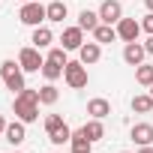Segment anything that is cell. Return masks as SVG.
Listing matches in <instances>:
<instances>
[{
  "mask_svg": "<svg viewBox=\"0 0 153 153\" xmlns=\"http://www.w3.org/2000/svg\"><path fill=\"white\" fill-rule=\"evenodd\" d=\"M87 114H90V117H96V120H105V117L111 114V102H108V99H102V96H93V99L87 102Z\"/></svg>",
  "mask_w": 153,
  "mask_h": 153,
  "instance_id": "7c38bea8",
  "label": "cell"
},
{
  "mask_svg": "<svg viewBox=\"0 0 153 153\" xmlns=\"http://www.w3.org/2000/svg\"><path fill=\"white\" fill-rule=\"evenodd\" d=\"M120 18H123V3H120V0H102L99 21H102V24H117Z\"/></svg>",
  "mask_w": 153,
  "mask_h": 153,
  "instance_id": "52a82bcc",
  "label": "cell"
},
{
  "mask_svg": "<svg viewBox=\"0 0 153 153\" xmlns=\"http://www.w3.org/2000/svg\"><path fill=\"white\" fill-rule=\"evenodd\" d=\"M135 81H138L141 87H150V84H153V66H147V63L135 66Z\"/></svg>",
  "mask_w": 153,
  "mask_h": 153,
  "instance_id": "603a6c76",
  "label": "cell"
},
{
  "mask_svg": "<svg viewBox=\"0 0 153 153\" xmlns=\"http://www.w3.org/2000/svg\"><path fill=\"white\" fill-rule=\"evenodd\" d=\"M144 6H147V12H153V0H144Z\"/></svg>",
  "mask_w": 153,
  "mask_h": 153,
  "instance_id": "f546056e",
  "label": "cell"
},
{
  "mask_svg": "<svg viewBox=\"0 0 153 153\" xmlns=\"http://www.w3.org/2000/svg\"><path fill=\"white\" fill-rule=\"evenodd\" d=\"M3 135H6V141H9V144H15V147H18V144H24V138H27V123H21V120L15 117V123H9Z\"/></svg>",
  "mask_w": 153,
  "mask_h": 153,
  "instance_id": "4fadbf2b",
  "label": "cell"
},
{
  "mask_svg": "<svg viewBox=\"0 0 153 153\" xmlns=\"http://www.w3.org/2000/svg\"><path fill=\"white\" fill-rule=\"evenodd\" d=\"M114 27H117V39H123V42H138V36H141V21H135V18H120Z\"/></svg>",
  "mask_w": 153,
  "mask_h": 153,
  "instance_id": "8992f818",
  "label": "cell"
},
{
  "mask_svg": "<svg viewBox=\"0 0 153 153\" xmlns=\"http://www.w3.org/2000/svg\"><path fill=\"white\" fill-rule=\"evenodd\" d=\"M144 57H147L144 42H126V45H123V60H126L129 66H141Z\"/></svg>",
  "mask_w": 153,
  "mask_h": 153,
  "instance_id": "9c48e42d",
  "label": "cell"
},
{
  "mask_svg": "<svg viewBox=\"0 0 153 153\" xmlns=\"http://www.w3.org/2000/svg\"><path fill=\"white\" fill-rule=\"evenodd\" d=\"M117 39V27L114 24H99L96 30H93V42H99V45H108V42H114Z\"/></svg>",
  "mask_w": 153,
  "mask_h": 153,
  "instance_id": "2e32d148",
  "label": "cell"
},
{
  "mask_svg": "<svg viewBox=\"0 0 153 153\" xmlns=\"http://www.w3.org/2000/svg\"><path fill=\"white\" fill-rule=\"evenodd\" d=\"M18 63H21V69H24V72H42L45 57L39 54V48H36V45H27V48H21V51H18Z\"/></svg>",
  "mask_w": 153,
  "mask_h": 153,
  "instance_id": "5b68a950",
  "label": "cell"
},
{
  "mask_svg": "<svg viewBox=\"0 0 153 153\" xmlns=\"http://www.w3.org/2000/svg\"><path fill=\"white\" fill-rule=\"evenodd\" d=\"M144 51H147V54H153V36H147V42H144Z\"/></svg>",
  "mask_w": 153,
  "mask_h": 153,
  "instance_id": "4316f807",
  "label": "cell"
},
{
  "mask_svg": "<svg viewBox=\"0 0 153 153\" xmlns=\"http://www.w3.org/2000/svg\"><path fill=\"white\" fill-rule=\"evenodd\" d=\"M81 129H84V135H87L90 141H102V138H105V126H102V120H96V117H90Z\"/></svg>",
  "mask_w": 153,
  "mask_h": 153,
  "instance_id": "d6986e66",
  "label": "cell"
},
{
  "mask_svg": "<svg viewBox=\"0 0 153 153\" xmlns=\"http://www.w3.org/2000/svg\"><path fill=\"white\" fill-rule=\"evenodd\" d=\"M45 15H48V21H51V24H63V18L69 15V9H66L63 0H51V3L45 6Z\"/></svg>",
  "mask_w": 153,
  "mask_h": 153,
  "instance_id": "5bb4252c",
  "label": "cell"
},
{
  "mask_svg": "<svg viewBox=\"0 0 153 153\" xmlns=\"http://www.w3.org/2000/svg\"><path fill=\"white\" fill-rule=\"evenodd\" d=\"M132 111L135 114H150L153 111V96L150 93H135L132 96Z\"/></svg>",
  "mask_w": 153,
  "mask_h": 153,
  "instance_id": "ffe728a7",
  "label": "cell"
},
{
  "mask_svg": "<svg viewBox=\"0 0 153 153\" xmlns=\"http://www.w3.org/2000/svg\"><path fill=\"white\" fill-rule=\"evenodd\" d=\"M12 111H15V117H18L21 123H36V120H39V90L24 87L21 93H15Z\"/></svg>",
  "mask_w": 153,
  "mask_h": 153,
  "instance_id": "6da1fadb",
  "label": "cell"
},
{
  "mask_svg": "<svg viewBox=\"0 0 153 153\" xmlns=\"http://www.w3.org/2000/svg\"><path fill=\"white\" fill-rule=\"evenodd\" d=\"M18 21H21V24H27V27H39L42 21H48V15H45V6L39 3V0H30V3H21Z\"/></svg>",
  "mask_w": 153,
  "mask_h": 153,
  "instance_id": "277c9868",
  "label": "cell"
},
{
  "mask_svg": "<svg viewBox=\"0 0 153 153\" xmlns=\"http://www.w3.org/2000/svg\"><path fill=\"white\" fill-rule=\"evenodd\" d=\"M135 153H153V144H147V147H138Z\"/></svg>",
  "mask_w": 153,
  "mask_h": 153,
  "instance_id": "83f0119b",
  "label": "cell"
},
{
  "mask_svg": "<svg viewBox=\"0 0 153 153\" xmlns=\"http://www.w3.org/2000/svg\"><path fill=\"white\" fill-rule=\"evenodd\" d=\"M30 42H33L36 48H48V45L54 42V33H51V27H45V24L33 27V36H30Z\"/></svg>",
  "mask_w": 153,
  "mask_h": 153,
  "instance_id": "9a60e30c",
  "label": "cell"
},
{
  "mask_svg": "<svg viewBox=\"0 0 153 153\" xmlns=\"http://www.w3.org/2000/svg\"><path fill=\"white\" fill-rule=\"evenodd\" d=\"M90 144H93V141L84 135V129H75L72 138H69V147H72V150H78V147H90Z\"/></svg>",
  "mask_w": 153,
  "mask_h": 153,
  "instance_id": "cb8c5ba5",
  "label": "cell"
},
{
  "mask_svg": "<svg viewBox=\"0 0 153 153\" xmlns=\"http://www.w3.org/2000/svg\"><path fill=\"white\" fill-rule=\"evenodd\" d=\"M0 78H3V84H6L12 93H21V90L27 87L24 69H21V63H15V60H3V63H0Z\"/></svg>",
  "mask_w": 153,
  "mask_h": 153,
  "instance_id": "7a4b0ae2",
  "label": "cell"
},
{
  "mask_svg": "<svg viewBox=\"0 0 153 153\" xmlns=\"http://www.w3.org/2000/svg\"><path fill=\"white\" fill-rule=\"evenodd\" d=\"M63 63H57V60H51V57H45V63H42V75H45V81H57V78H63Z\"/></svg>",
  "mask_w": 153,
  "mask_h": 153,
  "instance_id": "e0dca14e",
  "label": "cell"
},
{
  "mask_svg": "<svg viewBox=\"0 0 153 153\" xmlns=\"http://www.w3.org/2000/svg\"><path fill=\"white\" fill-rule=\"evenodd\" d=\"M60 45L66 51H78L84 45V30L75 24V27H63V36H60Z\"/></svg>",
  "mask_w": 153,
  "mask_h": 153,
  "instance_id": "ba28073f",
  "label": "cell"
},
{
  "mask_svg": "<svg viewBox=\"0 0 153 153\" xmlns=\"http://www.w3.org/2000/svg\"><path fill=\"white\" fill-rule=\"evenodd\" d=\"M6 126H9V123L3 120V114H0V135H3V132H6Z\"/></svg>",
  "mask_w": 153,
  "mask_h": 153,
  "instance_id": "f1b7e54d",
  "label": "cell"
},
{
  "mask_svg": "<svg viewBox=\"0 0 153 153\" xmlns=\"http://www.w3.org/2000/svg\"><path fill=\"white\" fill-rule=\"evenodd\" d=\"M63 81L72 87V90H84L87 81H90V75H87V66L81 60H69L66 69H63Z\"/></svg>",
  "mask_w": 153,
  "mask_h": 153,
  "instance_id": "3957f363",
  "label": "cell"
},
{
  "mask_svg": "<svg viewBox=\"0 0 153 153\" xmlns=\"http://www.w3.org/2000/svg\"><path fill=\"white\" fill-rule=\"evenodd\" d=\"M63 126V117L60 114H48L45 117V132H54V129H60Z\"/></svg>",
  "mask_w": 153,
  "mask_h": 153,
  "instance_id": "d4e9b609",
  "label": "cell"
},
{
  "mask_svg": "<svg viewBox=\"0 0 153 153\" xmlns=\"http://www.w3.org/2000/svg\"><path fill=\"white\" fill-rule=\"evenodd\" d=\"M120 153H129V150H120Z\"/></svg>",
  "mask_w": 153,
  "mask_h": 153,
  "instance_id": "836d02e7",
  "label": "cell"
},
{
  "mask_svg": "<svg viewBox=\"0 0 153 153\" xmlns=\"http://www.w3.org/2000/svg\"><path fill=\"white\" fill-rule=\"evenodd\" d=\"M72 153H90V147H78V150H72Z\"/></svg>",
  "mask_w": 153,
  "mask_h": 153,
  "instance_id": "4dcf8cb0",
  "label": "cell"
},
{
  "mask_svg": "<svg viewBox=\"0 0 153 153\" xmlns=\"http://www.w3.org/2000/svg\"><path fill=\"white\" fill-rule=\"evenodd\" d=\"M150 96H153V84H150Z\"/></svg>",
  "mask_w": 153,
  "mask_h": 153,
  "instance_id": "1f68e13d",
  "label": "cell"
},
{
  "mask_svg": "<svg viewBox=\"0 0 153 153\" xmlns=\"http://www.w3.org/2000/svg\"><path fill=\"white\" fill-rule=\"evenodd\" d=\"M141 30H144L147 36H153V12H147V15L141 18Z\"/></svg>",
  "mask_w": 153,
  "mask_h": 153,
  "instance_id": "484cf974",
  "label": "cell"
},
{
  "mask_svg": "<svg viewBox=\"0 0 153 153\" xmlns=\"http://www.w3.org/2000/svg\"><path fill=\"white\" fill-rule=\"evenodd\" d=\"M57 99H60V90L54 87V81L39 87V105H57Z\"/></svg>",
  "mask_w": 153,
  "mask_h": 153,
  "instance_id": "44dd1931",
  "label": "cell"
},
{
  "mask_svg": "<svg viewBox=\"0 0 153 153\" xmlns=\"http://www.w3.org/2000/svg\"><path fill=\"white\" fill-rule=\"evenodd\" d=\"M21 3H30V0H21Z\"/></svg>",
  "mask_w": 153,
  "mask_h": 153,
  "instance_id": "d6a6232c",
  "label": "cell"
},
{
  "mask_svg": "<svg viewBox=\"0 0 153 153\" xmlns=\"http://www.w3.org/2000/svg\"><path fill=\"white\" fill-rule=\"evenodd\" d=\"M129 138H132L138 147L153 144V123H135V126L129 129Z\"/></svg>",
  "mask_w": 153,
  "mask_h": 153,
  "instance_id": "30bf717a",
  "label": "cell"
},
{
  "mask_svg": "<svg viewBox=\"0 0 153 153\" xmlns=\"http://www.w3.org/2000/svg\"><path fill=\"white\" fill-rule=\"evenodd\" d=\"M99 57H102V45H99V42H84V45L78 48V60H81L84 66L99 63Z\"/></svg>",
  "mask_w": 153,
  "mask_h": 153,
  "instance_id": "8fae6325",
  "label": "cell"
},
{
  "mask_svg": "<svg viewBox=\"0 0 153 153\" xmlns=\"http://www.w3.org/2000/svg\"><path fill=\"white\" fill-rule=\"evenodd\" d=\"M99 24H102V21H99V12H90V9H81V15H78V27H81V30L93 33V30H96Z\"/></svg>",
  "mask_w": 153,
  "mask_h": 153,
  "instance_id": "ac0fdd59",
  "label": "cell"
},
{
  "mask_svg": "<svg viewBox=\"0 0 153 153\" xmlns=\"http://www.w3.org/2000/svg\"><path fill=\"white\" fill-rule=\"evenodd\" d=\"M69 138H72V129L63 123L60 129H54V132H48V141L51 144H57V147H63V144H69Z\"/></svg>",
  "mask_w": 153,
  "mask_h": 153,
  "instance_id": "7402d4cb",
  "label": "cell"
}]
</instances>
